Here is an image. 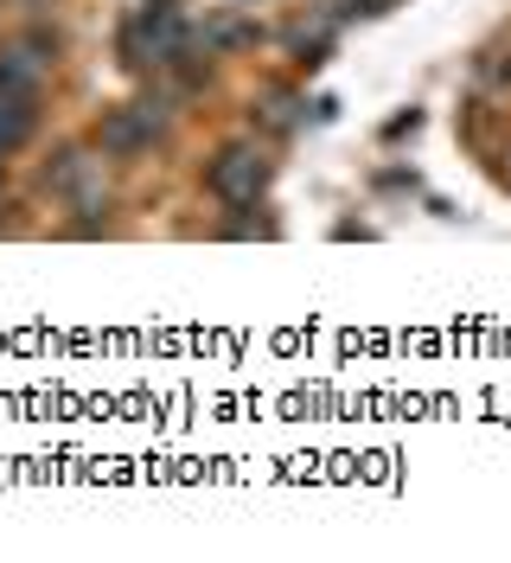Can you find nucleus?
Masks as SVG:
<instances>
[{
  "label": "nucleus",
  "instance_id": "obj_1",
  "mask_svg": "<svg viewBox=\"0 0 511 563\" xmlns=\"http://www.w3.org/2000/svg\"><path fill=\"white\" fill-rule=\"evenodd\" d=\"M263 179H269V161H263L256 147H231V154H218V167H211V192H218L224 206H249V199L263 192Z\"/></svg>",
  "mask_w": 511,
  "mask_h": 563
},
{
  "label": "nucleus",
  "instance_id": "obj_3",
  "mask_svg": "<svg viewBox=\"0 0 511 563\" xmlns=\"http://www.w3.org/2000/svg\"><path fill=\"white\" fill-rule=\"evenodd\" d=\"M45 186L52 192H65L77 211H102V174L90 154H58V167L45 174Z\"/></svg>",
  "mask_w": 511,
  "mask_h": 563
},
{
  "label": "nucleus",
  "instance_id": "obj_6",
  "mask_svg": "<svg viewBox=\"0 0 511 563\" xmlns=\"http://www.w3.org/2000/svg\"><path fill=\"white\" fill-rule=\"evenodd\" d=\"M249 38H256V20H237V13H224V20L204 26V45L211 52H231V45H249Z\"/></svg>",
  "mask_w": 511,
  "mask_h": 563
},
{
  "label": "nucleus",
  "instance_id": "obj_4",
  "mask_svg": "<svg viewBox=\"0 0 511 563\" xmlns=\"http://www.w3.org/2000/svg\"><path fill=\"white\" fill-rule=\"evenodd\" d=\"M33 135V90H0V154Z\"/></svg>",
  "mask_w": 511,
  "mask_h": 563
},
{
  "label": "nucleus",
  "instance_id": "obj_2",
  "mask_svg": "<svg viewBox=\"0 0 511 563\" xmlns=\"http://www.w3.org/2000/svg\"><path fill=\"white\" fill-rule=\"evenodd\" d=\"M154 129H160V109H154V103L115 109V115L102 122V154H115V161H129V154H141V147L154 141Z\"/></svg>",
  "mask_w": 511,
  "mask_h": 563
},
{
  "label": "nucleus",
  "instance_id": "obj_5",
  "mask_svg": "<svg viewBox=\"0 0 511 563\" xmlns=\"http://www.w3.org/2000/svg\"><path fill=\"white\" fill-rule=\"evenodd\" d=\"M45 45H13V52H0V90H33L38 84V58Z\"/></svg>",
  "mask_w": 511,
  "mask_h": 563
}]
</instances>
